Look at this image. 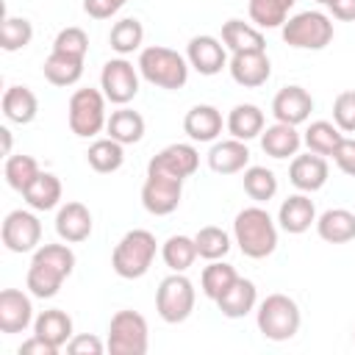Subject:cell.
Here are the masks:
<instances>
[{"instance_id": "cell-17", "label": "cell", "mask_w": 355, "mask_h": 355, "mask_svg": "<svg viewBox=\"0 0 355 355\" xmlns=\"http://www.w3.org/2000/svg\"><path fill=\"white\" fill-rule=\"evenodd\" d=\"M327 175H330V166H327L324 155H319V153H311V150H308L305 155H294V158H291L288 180H291L300 191H305V194L319 191V189L327 183Z\"/></svg>"}, {"instance_id": "cell-12", "label": "cell", "mask_w": 355, "mask_h": 355, "mask_svg": "<svg viewBox=\"0 0 355 355\" xmlns=\"http://www.w3.org/2000/svg\"><path fill=\"white\" fill-rule=\"evenodd\" d=\"M0 236H3L6 250H11V252H33L39 247V241H42V222H39V216L33 211L17 208V211L6 214Z\"/></svg>"}, {"instance_id": "cell-25", "label": "cell", "mask_w": 355, "mask_h": 355, "mask_svg": "<svg viewBox=\"0 0 355 355\" xmlns=\"http://www.w3.org/2000/svg\"><path fill=\"white\" fill-rule=\"evenodd\" d=\"M225 128H227V133H230L233 139L250 141V139H255V136L263 133L266 116H263V111H261L258 105H252V103H239V105L230 108V114H227V119H225Z\"/></svg>"}, {"instance_id": "cell-27", "label": "cell", "mask_w": 355, "mask_h": 355, "mask_svg": "<svg viewBox=\"0 0 355 355\" xmlns=\"http://www.w3.org/2000/svg\"><path fill=\"white\" fill-rule=\"evenodd\" d=\"M316 233L327 244H347L355 239V214L347 208H330L316 216Z\"/></svg>"}, {"instance_id": "cell-49", "label": "cell", "mask_w": 355, "mask_h": 355, "mask_svg": "<svg viewBox=\"0 0 355 355\" xmlns=\"http://www.w3.org/2000/svg\"><path fill=\"white\" fill-rule=\"evenodd\" d=\"M330 14L341 22H355V0H333L330 6Z\"/></svg>"}, {"instance_id": "cell-30", "label": "cell", "mask_w": 355, "mask_h": 355, "mask_svg": "<svg viewBox=\"0 0 355 355\" xmlns=\"http://www.w3.org/2000/svg\"><path fill=\"white\" fill-rule=\"evenodd\" d=\"M105 130L119 144H136L144 136V116L139 111L128 108V105H119L116 111H111V116L105 122Z\"/></svg>"}, {"instance_id": "cell-47", "label": "cell", "mask_w": 355, "mask_h": 355, "mask_svg": "<svg viewBox=\"0 0 355 355\" xmlns=\"http://www.w3.org/2000/svg\"><path fill=\"white\" fill-rule=\"evenodd\" d=\"M128 0H83V11L92 17V19H108L114 17Z\"/></svg>"}, {"instance_id": "cell-15", "label": "cell", "mask_w": 355, "mask_h": 355, "mask_svg": "<svg viewBox=\"0 0 355 355\" xmlns=\"http://www.w3.org/2000/svg\"><path fill=\"white\" fill-rule=\"evenodd\" d=\"M33 324V305L31 297L19 288H3L0 291V333L14 336Z\"/></svg>"}, {"instance_id": "cell-38", "label": "cell", "mask_w": 355, "mask_h": 355, "mask_svg": "<svg viewBox=\"0 0 355 355\" xmlns=\"http://www.w3.org/2000/svg\"><path fill=\"white\" fill-rule=\"evenodd\" d=\"M108 42H111V50H116L119 55H130L133 50L141 47L144 42V28L136 17H125L119 22H114L111 33H108Z\"/></svg>"}, {"instance_id": "cell-16", "label": "cell", "mask_w": 355, "mask_h": 355, "mask_svg": "<svg viewBox=\"0 0 355 355\" xmlns=\"http://www.w3.org/2000/svg\"><path fill=\"white\" fill-rule=\"evenodd\" d=\"M313 111V97L302 86H283L272 100V114L277 122L302 125Z\"/></svg>"}, {"instance_id": "cell-6", "label": "cell", "mask_w": 355, "mask_h": 355, "mask_svg": "<svg viewBox=\"0 0 355 355\" xmlns=\"http://www.w3.org/2000/svg\"><path fill=\"white\" fill-rule=\"evenodd\" d=\"M283 42L297 50H324L333 42V19L324 11H300L280 28Z\"/></svg>"}, {"instance_id": "cell-51", "label": "cell", "mask_w": 355, "mask_h": 355, "mask_svg": "<svg viewBox=\"0 0 355 355\" xmlns=\"http://www.w3.org/2000/svg\"><path fill=\"white\" fill-rule=\"evenodd\" d=\"M316 3H319V6H330L333 0H316Z\"/></svg>"}, {"instance_id": "cell-8", "label": "cell", "mask_w": 355, "mask_h": 355, "mask_svg": "<svg viewBox=\"0 0 355 355\" xmlns=\"http://www.w3.org/2000/svg\"><path fill=\"white\" fill-rule=\"evenodd\" d=\"M67 119H69V130L80 139H92L97 136L105 122H108V114H105V94L100 89H75L72 97H69V105H67Z\"/></svg>"}, {"instance_id": "cell-14", "label": "cell", "mask_w": 355, "mask_h": 355, "mask_svg": "<svg viewBox=\"0 0 355 355\" xmlns=\"http://www.w3.org/2000/svg\"><path fill=\"white\" fill-rule=\"evenodd\" d=\"M186 61L200 75L211 78V75H219L227 67V47L216 36H208V33L191 36L189 39V47H186Z\"/></svg>"}, {"instance_id": "cell-13", "label": "cell", "mask_w": 355, "mask_h": 355, "mask_svg": "<svg viewBox=\"0 0 355 355\" xmlns=\"http://www.w3.org/2000/svg\"><path fill=\"white\" fill-rule=\"evenodd\" d=\"M200 166V153L191 144H166L161 153H155L147 164V172L169 175L178 180H186L197 172Z\"/></svg>"}, {"instance_id": "cell-24", "label": "cell", "mask_w": 355, "mask_h": 355, "mask_svg": "<svg viewBox=\"0 0 355 355\" xmlns=\"http://www.w3.org/2000/svg\"><path fill=\"white\" fill-rule=\"evenodd\" d=\"M222 44L230 53H266V39L261 28L244 19H227L222 25Z\"/></svg>"}, {"instance_id": "cell-52", "label": "cell", "mask_w": 355, "mask_h": 355, "mask_svg": "<svg viewBox=\"0 0 355 355\" xmlns=\"http://www.w3.org/2000/svg\"><path fill=\"white\" fill-rule=\"evenodd\" d=\"M352 338H355V330H352Z\"/></svg>"}, {"instance_id": "cell-23", "label": "cell", "mask_w": 355, "mask_h": 355, "mask_svg": "<svg viewBox=\"0 0 355 355\" xmlns=\"http://www.w3.org/2000/svg\"><path fill=\"white\" fill-rule=\"evenodd\" d=\"M261 147L266 155L283 161V158H294L302 147V136L297 130V125H286V122H275L269 128H263L261 133Z\"/></svg>"}, {"instance_id": "cell-11", "label": "cell", "mask_w": 355, "mask_h": 355, "mask_svg": "<svg viewBox=\"0 0 355 355\" xmlns=\"http://www.w3.org/2000/svg\"><path fill=\"white\" fill-rule=\"evenodd\" d=\"M180 197H183V180L158 175V172H147V180L141 186V205L147 214L166 216V214L178 211Z\"/></svg>"}, {"instance_id": "cell-33", "label": "cell", "mask_w": 355, "mask_h": 355, "mask_svg": "<svg viewBox=\"0 0 355 355\" xmlns=\"http://www.w3.org/2000/svg\"><path fill=\"white\" fill-rule=\"evenodd\" d=\"M122 147H125V144L114 141L111 136L97 139V141L89 144V150H86V161H89V166H92L94 172H100V175L116 172V169L125 164V150H122Z\"/></svg>"}, {"instance_id": "cell-18", "label": "cell", "mask_w": 355, "mask_h": 355, "mask_svg": "<svg viewBox=\"0 0 355 355\" xmlns=\"http://www.w3.org/2000/svg\"><path fill=\"white\" fill-rule=\"evenodd\" d=\"M227 69H230V78L244 89H258L272 75V64L266 53H233L227 61Z\"/></svg>"}, {"instance_id": "cell-46", "label": "cell", "mask_w": 355, "mask_h": 355, "mask_svg": "<svg viewBox=\"0 0 355 355\" xmlns=\"http://www.w3.org/2000/svg\"><path fill=\"white\" fill-rule=\"evenodd\" d=\"M333 161H336V166H338L344 175L355 178V139L344 136V139L338 141V147L333 150Z\"/></svg>"}, {"instance_id": "cell-44", "label": "cell", "mask_w": 355, "mask_h": 355, "mask_svg": "<svg viewBox=\"0 0 355 355\" xmlns=\"http://www.w3.org/2000/svg\"><path fill=\"white\" fill-rule=\"evenodd\" d=\"M333 122L341 133H355V89L336 94L333 100Z\"/></svg>"}, {"instance_id": "cell-41", "label": "cell", "mask_w": 355, "mask_h": 355, "mask_svg": "<svg viewBox=\"0 0 355 355\" xmlns=\"http://www.w3.org/2000/svg\"><path fill=\"white\" fill-rule=\"evenodd\" d=\"M42 169H39V164H36V158L33 155H8L6 158V166H3V175H6V183L14 189V191H25L28 186H31V180L39 175Z\"/></svg>"}, {"instance_id": "cell-20", "label": "cell", "mask_w": 355, "mask_h": 355, "mask_svg": "<svg viewBox=\"0 0 355 355\" xmlns=\"http://www.w3.org/2000/svg\"><path fill=\"white\" fill-rule=\"evenodd\" d=\"M277 225L286 233H291V236L305 233L311 225H316V205H313V200L305 191L286 197L280 202V211H277Z\"/></svg>"}, {"instance_id": "cell-36", "label": "cell", "mask_w": 355, "mask_h": 355, "mask_svg": "<svg viewBox=\"0 0 355 355\" xmlns=\"http://www.w3.org/2000/svg\"><path fill=\"white\" fill-rule=\"evenodd\" d=\"M161 258L164 263L172 269V272H186L194 261H197V244H194V236H169L161 247Z\"/></svg>"}, {"instance_id": "cell-19", "label": "cell", "mask_w": 355, "mask_h": 355, "mask_svg": "<svg viewBox=\"0 0 355 355\" xmlns=\"http://www.w3.org/2000/svg\"><path fill=\"white\" fill-rule=\"evenodd\" d=\"M55 233L61 241L67 244H80L92 236V211L72 200V202H64L55 214Z\"/></svg>"}, {"instance_id": "cell-35", "label": "cell", "mask_w": 355, "mask_h": 355, "mask_svg": "<svg viewBox=\"0 0 355 355\" xmlns=\"http://www.w3.org/2000/svg\"><path fill=\"white\" fill-rule=\"evenodd\" d=\"M297 0H250L247 11L255 28H283Z\"/></svg>"}, {"instance_id": "cell-9", "label": "cell", "mask_w": 355, "mask_h": 355, "mask_svg": "<svg viewBox=\"0 0 355 355\" xmlns=\"http://www.w3.org/2000/svg\"><path fill=\"white\" fill-rule=\"evenodd\" d=\"M194 300H197V291H194V283L183 275V272H172L169 277H164L158 283V291H155V311L158 316L166 322V324H180L191 316L194 311Z\"/></svg>"}, {"instance_id": "cell-45", "label": "cell", "mask_w": 355, "mask_h": 355, "mask_svg": "<svg viewBox=\"0 0 355 355\" xmlns=\"http://www.w3.org/2000/svg\"><path fill=\"white\" fill-rule=\"evenodd\" d=\"M105 349H108V347H105L97 336H92V333L72 336L69 344H67V352H69V355H103Z\"/></svg>"}, {"instance_id": "cell-26", "label": "cell", "mask_w": 355, "mask_h": 355, "mask_svg": "<svg viewBox=\"0 0 355 355\" xmlns=\"http://www.w3.org/2000/svg\"><path fill=\"white\" fill-rule=\"evenodd\" d=\"M255 305H258V288H255V283L247 280V277H236V283L216 300V308H219L222 316H227V319H241V316H247Z\"/></svg>"}, {"instance_id": "cell-22", "label": "cell", "mask_w": 355, "mask_h": 355, "mask_svg": "<svg viewBox=\"0 0 355 355\" xmlns=\"http://www.w3.org/2000/svg\"><path fill=\"white\" fill-rule=\"evenodd\" d=\"M222 128H225V119H222L219 108L205 105V103L191 105L183 116V130L191 141H216Z\"/></svg>"}, {"instance_id": "cell-21", "label": "cell", "mask_w": 355, "mask_h": 355, "mask_svg": "<svg viewBox=\"0 0 355 355\" xmlns=\"http://www.w3.org/2000/svg\"><path fill=\"white\" fill-rule=\"evenodd\" d=\"M250 164V150H247V141L241 139H222V141H214V147L208 150V166L216 172V175H236V172H244Z\"/></svg>"}, {"instance_id": "cell-10", "label": "cell", "mask_w": 355, "mask_h": 355, "mask_svg": "<svg viewBox=\"0 0 355 355\" xmlns=\"http://www.w3.org/2000/svg\"><path fill=\"white\" fill-rule=\"evenodd\" d=\"M100 89L108 103L128 105L139 94V67H133L125 55L105 61L100 72Z\"/></svg>"}, {"instance_id": "cell-43", "label": "cell", "mask_w": 355, "mask_h": 355, "mask_svg": "<svg viewBox=\"0 0 355 355\" xmlns=\"http://www.w3.org/2000/svg\"><path fill=\"white\" fill-rule=\"evenodd\" d=\"M53 50L55 53H67V55H78V58H86L89 53V36L83 28H64L58 31V36L53 39Z\"/></svg>"}, {"instance_id": "cell-37", "label": "cell", "mask_w": 355, "mask_h": 355, "mask_svg": "<svg viewBox=\"0 0 355 355\" xmlns=\"http://www.w3.org/2000/svg\"><path fill=\"white\" fill-rule=\"evenodd\" d=\"M344 139V133L338 130L336 122H327V119H316L308 125L302 141L311 153H319V155H333V150L338 147V141Z\"/></svg>"}, {"instance_id": "cell-42", "label": "cell", "mask_w": 355, "mask_h": 355, "mask_svg": "<svg viewBox=\"0 0 355 355\" xmlns=\"http://www.w3.org/2000/svg\"><path fill=\"white\" fill-rule=\"evenodd\" d=\"M31 39H33V25H31V19L14 17V14H8V17L3 19V28H0V47H3L6 53L25 50V47L31 44Z\"/></svg>"}, {"instance_id": "cell-32", "label": "cell", "mask_w": 355, "mask_h": 355, "mask_svg": "<svg viewBox=\"0 0 355 355\" xmlns=\"http://www.w3.org/2000/svg\"><path fill=\"white\" fill-rule=\"evenodd\" d=\"M42 72L47 78V83L53 86H75L83 75V58L78 55H67V53H50L42 64Z\"/></svg>"}, {"instance_id": "cell-28", "label": "cell", "mask_w": 355, "mask_h": 355, "mask_svg": "<svg viewBox=\"0 0 355 355\" xmlns=\"http://www.w3.org/2000/svg\"><path fill=\"white\" fill-rule=\"evenodd\" d=\"M33 333L61 349V347H67L69 338H72V316H69L67 311H61V308L42 311V313L33 319Z\"/></svg>"}, {"instance_id": "cell-40", "label": "cell", "mask_w": 355, "mask_h": 355, "mask_svg": "<svg viewBox=\"0 0 355 355\" xmlns=\"http://www.w3.org/2000/svg\"><path fill=\"white\" fill-rule=\"evenodd\" d=\"M194 244H197V255L205 261H219L230 252V236L216 227V225H205L194 233Z\"/></svg>"}, {"instance_id": "cell-5", "label": "cell", "mask_w": 355, "mask_h": 355, "mask_svg": "<svg viewBox=\"0 0 355 355\" xmlns=\"http://www.w3.org/2000/svg\"><path fill=\"white\" fill-rule=\"evenodd\" d=\"M255 322H258V330L263 338L288 341L297 336L302 313H300V305L288 294H269L266 300H261V305L255 311Z\"/></svg>"}, {"instance_id": "cell-39", "label": "cell", "mask_w": 355, "mask_h": 355, "mask_svg": "<svg viewBox=\"0 0 355 355\" xmlns=\"http://www.w3.org/2000/svg\"><path fill=\"white\" fill-rule=\"evenodd\" d=\"M241 183H244L247 197L255 200V202H269L277 194V178L266 166H247Z\"/></svg>"}, {"instance_id": "cell-3", "label": "cell", "mask_w": 355, "mask_h": 355, "mask_svg": "<svg viewBox=\"0 0 355 355\" xmlns=\"http://www.w3.org/2000/svg\"><path fill=\"white\" fill-rule=\"evenodd\" d=\"M139 75L158 86V89H166V92H178L186 86L189 80V61L186 55H180L178 50L172 47H164V44H150L139 53Z\"/></svg>"}, {"instance_id": "cell-7", "label": "cell", "mask_w": 355, "mask_h": 355, "mask_svg": "<svg viewBox=\"0 0 355 355\" xmlns=\"http://www.w3.org/2000/svg\"><path fill=\"white\" fill-rule=\"evenodd\" d=\"M105 347L111 355H144L150 347V327L139 311H116L108 322Z\"/></svg>"}, {"instance_id": "cell-4", "label": "cell", "mask_w": 355, "mask_h": 355, "mask_svg": "<svg viewBox=\"0 0 355 355\" xmlns=\"http://www.w3.org/2000/svg\"><path fill=\"white\" fill-rule=\"evenodd\" d=\"M155 252H158L155 236L144 227H133L116 241V247L111 252V266L119 277L139 280L150 272V266L155 261Z\"/></svg>"}, {"instance_id": "cell-2", "label": "cell", "mask_w": 355, "mask_h": 355, "mask_svg": "<svg viewBox=\"0 0 355 355\" xmlns=\"http://www.w3.org/2000/svg\"><path fill=\"white\" fill-rule=\"evenodd\" d=\"M233 239H236L239 250L247 258L261 261V258L272 255L275 247H277V225H275V219L269 216L266 208L250 205V208L236 214V219H233Z\"/></svg>"}, {"instance_id": "cell-50", "label": "cell", "mask_w": 355, "mask_h": 355, "mask_svg": "<svg viewBox=\"0 0 355 355\" xmlns=\"http://www.w3.org/2000/svg\"><path fill=\"white\" fill-rule=\"evenodd\" d=\"M0 139H3V155L8 158L11 155V130L8 128H0Z\"/></svg>"}, {"instance_id": "cell-34", "label": "cell", "mask_w": 355, "mask_h": 355, "mask_svg": "<svg viewBox=\"0 0 355 355\" xmlns=\"http://www.w3.org/2000/svg\"><path fill=\"white\" fill-rule=\"evenodd\" d=\"M236 277H239V272L230 266V263H225L222 258L219 261H208V266L202 269V275H200V288H202V294L208 297V300H219L233 283H236Z\"/></svg>"}, {"instance_id": "cell-1", "label": "cell", "mask_w": 355, "mask_h": 355, "mask_svg": "<svg viewBox=\"0 0 355 355\" xmlns=\"http://www.w3.org/2000/svg\"><path fill=\"white\" fill-rule=\"evenodd\" d=\"M72 269H75V252L69 250V244H42L33 250L25 286L31 297L50 300L58 294L61 283L72 275Z\"/></svg>"}, {"instance_id": "cell-48", "label": "cell", "mask_w": 355, "mask_h": 355, "mask_svg": "<svg viewBox=\"0 0 355 355\" xmlns=\"http://www.w3.org/2000/svg\"><path fill=\"white\" fill-rule=\"evenodd\" d=\"M19 355H55L58 352V347H53L50 341H44L42 336H31V338H25L22 344H19V349H17Z\"/></svg>"}, {"instance_id": "cell-29", "label": "cell", "mask_w": 355, "mask_h": 355, "mask_svg": "<svg viewBox=\"0 0 355 355\" xmlns=\"http://www.w3.org/2000/svg\"><path fill=\"white\" fill-rule=\"evenodd\" d=\"M39 114V100L28 86H8L3 94V116L17 125L33 122Z\"/></svg>"}, {"instance_id": "cell-31", "label": "cell", "mask_w": 355, "mask_h": 355, "mask_svg": "<svg viewBox=\"0 0 355 355\" xmlns=\"http://www.w3.org/2000/svg\"><path fill=\"white\" fill-rule=\"evenodd\" d=\"M61 194H64L61 180H58L53 172H39V175L31 180V186L22 191L25 202H28L33 211H53V208L61 202Z\"/></svg>"}]
</instances>
